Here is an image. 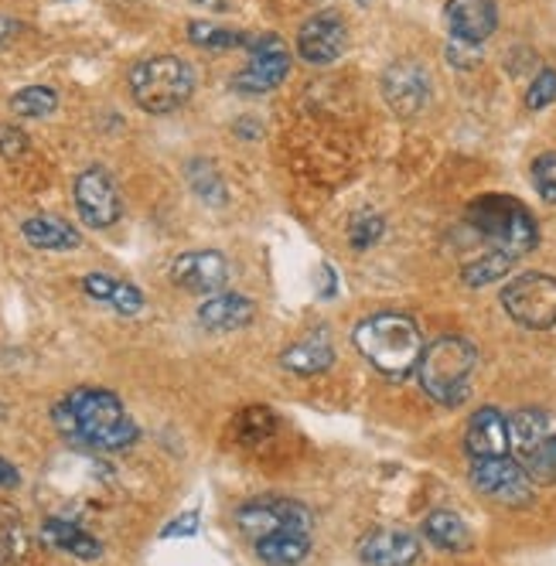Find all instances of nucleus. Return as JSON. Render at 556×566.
Masks as SVG:
<instances>
[{
	"label": "nucleus",
	"instance_id": "72a5a7b5",
	"mask_svg": "<svg viewBox=\"0 0 556 566\" xmlns=\"http://www.w3.org/2000/svg\"><path fill=\"white\" fill-rule=\"evenodd\" d=\"M556 99V69H543L536 78H533V86L526 93V106L529 109H543Z\"/></svg>",
	"mask_w": 556,
	"mask_h": 566
},
{
	"label": "nucleus",
	"instance_id": "6ab92c4d",
	"mask_svg": "<svg viewBox=\"0 0 556 566\" xmlns=\"http://www.w3.org/2000/svg\"><path fill=\"white\" fill-rule=\"evenodd\" d=\"M83 291L93 297V301H103V304H109L116 314H140L144 311V294L134 287V283H127V280H116V276H109V273H90V276H83Z\"/></svg>",
	"mask_w": 556,
	"mask_h": 566
},
{
	"label": "nucleus",
	"instance_id": "cd10ccee",
	"mask_svg": "<svg viewBox=\"0 0 556 566\" xmlns=\"http://www.w3.org/2000/svg\"><path fill=\"white\" fill-rule=\"evenodd\" d=\"M55 109H59V93L52 86H28L11 96V113L28 119H42Z\"/></svg>",
	"mask_w": 556,
	"mask_h": 566
},
{
	"label": "nucleus",
	"instance_id": "20e7f679",
	"mask_svg": "<svg viewBox=\"0 0 556 566\" xmlns=\"http://www.w3.org/2000/svg\"><path fill=\"white\" fill-rule=\"evenodd\" d=\"M468 226L479 229L492 247L505 256H523L536 247L539 229L536 219L526 206H520L508 195H482L474 198L468 212H464Z\"/></svg>",
	"mask_w": 556,
	"mask_h": 566
},
{
	"label": "nucleus",
	"instance_id": "4468645a",
	"mask_svg": "<svg viewBox=\"0 0 556 566\" xmlns=\"http://www.w3.org/2000/svg\"><path fill=\"white\" fill-rule=\"evenodd\" d=\"M444 21L454 34V42L479 49L485 38H492L499 24V11H495V0H448Z\"/></svg>",
	"mask_w": 556,
	"mask_h": 566
},
{
	"label": "nucleus",
	"instance_id": "2eb2a0df",
	"mask_svg": "<svg viewBox=\"0 0 556 566\" xmlns=\"http://www.w3.org/2000/svg\"><path fill=\"white\" fill-rule=\"evenodd\" d=\"M359 559L366 566H413L420 539L407 530H373L359 539Z\"/></svg>",
	"mask_w": 556,
	"mask_h": 566
},
{
	"label": "nucleus",
	"instance_id": "7ed1b4c3",
	"mask_svg": "<svg viewBox=\"0 0 556 566\" xmlns=\"http://www.w3.org/2000/svg\"><path fill=\"white\" fill-rule=\"evenodd\" d=\"M474 366H479V352H474V345L468 338L444 335L423 348L417 373H420V386L430 399L444 402V407H458V402L468 399Z\"/></svg>",
	"mask_w": 556,
	"mask_h": 566
},
{
	"label": "nucleus",
	"instance_id": "a878e982",
	"mask_svg": "<svg viewBox=\"0 0 556 566\" xmlns=\"http://www.w3.org/2000/svg\"><path fill=\"white\" fill-rule=\"evenodd\" d=\"M276 430V417L266 407H250L232 420V433L243 448H260L263 440H270Z\"/></svg>",
	"mask_w": 556,
	"mask_h": 566
},
{
	"label": "nucleus",
	"instance_id": "ddd939ff",
	"mask_svg": "<svg viewBox=\"0 0 556 566\" xmlns=\"http://www.w3.org/2000/svg\"><path fill=\"white\" fill-rule=\"evenodd\" d=\"M171 283L188 294H222L229 283V263L219 250H191L171 263Z\"/></svg>",
	"mask_w": 556,
	"mask_h": 566
},
{
	"label": "nucleus",
	"instance_id": "0eeeda50",
	"mask_svg": "<svg viewBox=\"0 0 556 566\" xmlns=\"http://www.w3.org/2000/svg\"><path fill=\"white\" fill-rule=\"evenodd\" d=\"M502 307L523 328L546 332L556 325V280L546 273H523L502 291Z\"/></svg>",
	"mask_w": 556,
	"mask_h": 566
},
{
	"label": "nucleus",
	"instance_id": "4be33fe9",
	"mask_svg": "<svg viewBox=\"0 0 556 566\" xmlns=\"http://www.w3.org/2000/svg\"><path fill=\"white\" fill-rule=\"evenodd\" d=\"M311 553V543L304 533H270L256 539V556L266 566H301Z\"/></svg>",
	"mask_w": 556,
	"mask_h": 566
},
{
	"label": "nucleus",
	"instance_id": "f704fd0d",
	"mask_svg": "<svg viewBox=\"0 0 556 566\" xmlns=\"http://www.w3.org/2000/svg\"><path fill=\"white\" fill-rule=\"evenodd\" d=\"M28 150V137L18 127L0 124V157H21Z\"/></svg>",
	"mask_w": 556,
	"mask_h": 566
},
{
	"label": "nucleus",
	"instance_id": "c756f323",
	"mask_svg": "<svg viewBox=\"0 0 556 566\" xmlns=\"http://www.w3.org/2000/svg\"><path fill=\"white\" fill-rule=\"evenodd\" d=\"M523 468L533 478V484H553L556 481V437L553 433L546 440H539L536 448L523 458Z\"/></svg>",
	"mask_w": 556,
	"mask_h": 566
},
{
	"label": "nucleus",
	"instance_id": "c85d7f7f",
	"mask_svg": "<svg viewBox=\"0 0 556 566\" xmlns=\"http://www.w3.org/2000/svg\"><path fill=\"white\" fill-rule=\"evenodd\" d=\"M188 185L195 188V195L209 201V206H225V185L219 178V171L209 165V160H191L188 165Z\"/></svg>",
	"mask_w": 556,
	"mask_h": 566
},
{
	"label": "nucleus",
	"instance_id": "f03ea898",
	"mask_svg": "<svg viewBox=\"0 0 556 566\" xmlns=\"http://www.w3.org/2000/svg\"><path fill=\"white\" fill-rule=\"evenodd\" d=\"M355 348L363 352L369 366L389 379H407L417 373L420 355H423V335L407 314L382 311L366 317L359 328H355Z\"/></svg>",
	"mask_w": 556,
	"mask_h": 566
},
{
	"label": "nucleus",
	"instance_id": "a211bd4d",
	"mask_svg": "<svg viewBox=\"0 0 556 566\" xmlns=\"http://www.w3.org/2000/svg\"><path fill=\"white\" fill-rule=\"evenodd\" d=\"M281 366L294 376H317L335 366V348L325 335H304L291 348H284Z\"/></svg>",
	"mask_w": 556,
	"mask_h": 566
},
{
	"label": "nucleus",
	"instance_id": "393cba45",
	"mask_svg": "<svg viewBox=\"0 0 556 566\" xmlns=\"http://www.w3.org/2000/svg\"><path fill=\"white\" fill-rule=\"evenodd\" d=\"M508 437H512V448L520 451V461L536 448L539 440L549 437V420L539 410H520L508 420Z\"/></svg>",
	"mask_w": 556,
	"mask_h": 566
},
{
	"label": "nucleus",
	"instance_id": "412c9836",
	"mask_svg": "<svg viewBox=\"0 0 556 566\" xmlns=\"http://www.w3.org/2000/svg\"><path fill=\"white\" fill-rule=\"evenodd\" d=\"M42 539H45L49 546H55V549L75 556V559H83V563L103 556V543L93 539L86 530H78V525L65 522V518H49V522L42 525Z\"/></svg>",
	"mask_w": 556,
	"mask_h": 566
},
{
	"label": "nucleus",
	"instance_id": "5701e85b",
	"mask_svg": "<svg viewBox=\"0 0 556 566\" xmlns=\"http://www.w3.org/2000/svg\"><path fill=\"white\" fill-rule=\"evenodd\" d=\"M423 536L437 546V549H448V553H464L471 546L468 536V525L461 515L454 512H430L423 518Z\"/></svg>",
	"mask_w": 556,
	"mask_h": 566
},
{
	"label": "nucleus",
	"instance_id": "f3484780",
	"mask_svg": "<svg viewBox=\"0 0 556 566\" xmlns=\"http://www.w3.org/2000/svg\"><path fill=\"white\" fill-rule=\"evenodd\" d=\"M256 317V304L243 294H212L198 307V325L206 332H235Z\"/></svg>",
	"mask_w": 556,
	"mask_h": 566
},
{
	"label": "nucleus",
	"instance_id": "b1692460",
	"mask_svg": "<svg viewBox=\"0 0 556 566\" xmlns=\"http://www.w3.org/2000/svg\"><path fill=\"white\" fill-rule=\"evenodd\" d=\"M28 556V530L18 509L0 502V566H18Z\"/></svg>",
	"mask_w": 556,
	"mask_h": 566
},
{
	"label": "nucleus",
	"instance_id": "2f4dec72",
	"mask_svg": "<svg viewBox=\"0 0 556 566\" xmlns=\"http://www.w3.org/2000/svg\"><path fill=\"white\" fill-rule=\"evenodd\" d=\"M382 229H386V222L379 216H359L348 226V247L366 253L369 247H376V242L382 239Z\"/></svg>",
	"mask_w": 556,
	"mask_h": 566
},
{
	"label": "nucleus",
	"instance_id": "4c0bfd02",
	"mask_svg": "<svg viewBox=\"0 0 556 566\" xmlns=\"http://www.w3.org/2000/svg\"><path fill=\"white\" fill-rule=\"evenodd\" d=\"M18 484H21V474H18V468H14L11 461L0 458V489H18Z\"/></svg>",
	"mask_w": 556,
	"mask_h": 566
},
{
	"label": "nucleus",
	"instance_id": "dca6fc26",
	"mask_svg": "<svg viewBox=\"0 0 556 566\" xmlns=\"http://www.w3.org/2000/svg\"><path fill=\"white\" fill-rule=\"evenodd\" d=\"M464 443H468V454L474 461H485V458H505L508 448H512V437H508V420L485 407L471 417L468 423V433H464Z\"/></svg>",
	"mask_w": 556,
	"mask_h": 566
},
{
	"label": "nucleus",
	"instance_id": "473e14b6",
	"mask_svg": "<svg viewBox=\"0 0 556 566\" xmlns=\"http://www.w3.org/2000/svg\"><path fill=\"white\" fill-rule=\"evenodd\" d=\"M533 185L546 201L556 206V154H539L533 160Z\"/></svg>",
	"mask_w": 556,
	"mask_h": 566
},
{
	"label": "nucleus",
	"instance_id": "ea45409f",
	"mask_svg": "<svg viewBox=\"0 0 556 566\" xmlns=\"http://www.w3.org/2000/svg\"><path fill=\"white\" fill-rule=\"evenodd\" d=\"M191 4H198V8H209V11H219V8H225V0H191Z\"/></svg>",
	"mask_w": 556,
	"mask_h": 566
},
{
	"label": "nucleus",
	"instance_id": "9d476101",
	"mask_svg": "<svg viewBox=\"0 0 556 566\" xmlns=\"http://www.w3.org/2000/svg\"><path fill=\"white\" fill-rule=\"evenodd\" d=\"M75 212L90 229H109L113 222H120L124 201L116 191L113 178L106 168H86L75 178Z\"/></svg>",
	"mask_w": 556,
	"mask_h": 566
},
{
	"label": "nucleus",
	"instance_id": "7c9ffc66",
	"mask_svg": "<svg viewBox=\"0 0 556 566\" xmlns=\"http://www.w3.org/2000/svg\"><path fill=\"white\" fill-rule=\"evenodd\" d=\"M188 38L195 45L202 49H243V31H229V28H219V24H209V21H191L188 24Z\"/></svg>",
	"mask_w": 556,
	"mask_h": 566
},
{
	"label": "nucleus",
	"instance_id": "39448f33",
	"mask_svg": "<svg viewBox=\"0 0 556 566\" xmlns=\"http://www.w3.org/2000/svg\"><path fill=\"white\" fill-rule=\"evenodd\" d=\"M130 93L144 113L165 116L181 109L195 93V69L178 55H154L130 69Z\"/></svg>",
	"mask_w": 556,
	"mask_h": 566
},
{
	"label": "nucleus",
	"instance_id": "f8f14e48",
	"mask_svg": "<svg viewBox=\"0 0 556 566\" xmlns=\"http://www.w3.org/2000/svg\"><path fill=\"white\" fill-rule=\"evenodd\" d=\"M382 99L396 116H417L430 103V72L420 62H392L382 72Z\"/></svg>",
	"mask_w": 556,
	"mask_h": 566
},
{
	"label": "nucleus",
	"instance_id": "9b49d317",
	"mask_svg": "<svg viewBox=\"0 0 556 566\" xmlns=\"http://www.w3.org/2000/svg\"><path fill=\"white\" fill-rule=\"evenodd\" d=\"M348 49V24L338 11H314L297 28V55L307 65H332Z\"/></svg>",
	"mask_w": 556,
	"mask_h": 566
},
{
	"label": "nucleus",
	"instance_id": "f257e3e1",
	"mask_svg": "<svg viewBox=\"0 0 556 566\" xmlns=\"http://www.w3.org/2000/svg\"><path fill=\"white\" fill-rule=\"evenodd\" d=\"M55 427L75 448L86 451H127L140 437L137 423L127 417L124 402L109 389H72L55 402Z\"/></svg>",
	"mask_w": 556,
	"mask_h": 566
},
{
	"label": "nucleus",
	"instance_id": "c9c22d12",
	"mask_svg": "<svg viewBox=\"0 0 556 566\" xmlns=\"http://www.w3.org/2000/svg\"><path fill=\"white\" fill-rule=\"evenodd\" d=\"M195 530H198V512H185L181 518L168 522V530L161 536L165 539H171V536H195Z\"/></svg>",
	"mask_w": 556,
	"mask_h": 566
},
{
	"label": "nucleus",
	"instance_id": "1a4fd4ad",
	"mask_svg": "<svg viewBox=\"0 0 556 566\" xmlns=\"http://www.w3.org/2000/svg\"><path fill=\"white\" fill-rule=\"evenodd\" d=\"M471 484L499 505H526L533 499V478L520 461H508V454L474 461Z\"/></svg>",
	"mask_w": 556,
	"mask_h": 566
},
{
	"label": "nucleus",
	"instance_id": "6e6552de",
	"mask_svg": "<svg viewBox=\"0 0 556 566\" xmlns=\"http://www.w3.org/2000/svg\"><path fill=\"white\" fill-rule=\"evenodd\" d=\"M235 525L253 536L263 539L270 533H311L314 530V515L307 505L294 499H250L235 509Z\"/></svg>",
	"mask_w": 556,
	"mask_h": 566
},
{
	"label": "nucleus",
	"instance_id": "aec40b11",
	"mask_svg": "<svg viewBox=\"0 0 556 566\" xmlns=\"http://www.w3.org/2000/svg\"><path fill=\"white\" fill-rule=\"evenodd\" d=\"M21 235L28 239V247L34 250H45V253H65L75 250L83 235H78L69 222L55 219V216H31L21 226Z\"/></svg>",
	"mask_w": 556,
	"mask_h": 566
},
{
	"label": "nucleus",
	"instance_id": "423d86ee",
	"mask_svg": "<svg viewBox=\"0 0 556 566\" xmlns=\"http://www.w3.org/2000/svg\"><path fill=\"white\" fill-rule=\"evenodd\" d=\"M243 49L250 52V62L232 75V90L240 96H266L276 86H284L291 75V49L281 34H246Z\"/></svg>",
	"mask_w": 556,
	"mask_h": 566
},
{
	"label": "nucleus",
	"instance_id": "58836bf2",
	"mask_svg": "<svg viewBox=\"0 0 556 566\" xmlns=\"http://www.w3.org/2000/svg\"><path fill=\"white\" fill-rule=\"evenodd\" d=\"M464 49H468L464 42H454V45L448 49V59L458 62V69H471V65H474V52H464Z\"/></svg>",
	"mask_w": 556,
	"mask_h": 566
},
{
	"label": "nucleus",
	"instance_id": "bb28decb",
	"mask_svg": "<svg viewBox=\"0 0 556 566\" xmlns=\"http://www.w3.org/2000/svg\"><path fill=\"white\" fill-rule=\"evenodd\" d=\"M512 263H515V256H505V253L492 250V253H485V256H479V260L464 263L461 280L468 283V287H485V283L502 280V276L512 270Z\"/></svg>",
	"mask_w": 556,
	"mask_h": 566
},
{
	"label": "nucleus",
	"instance_id": "e433bc0d",
	"mask_svg": "<svg viewBox=\"0 0 556 566\" xmlns=\"http://www.w3.org/2000/svg\"><path fill=\"white\" fill-rule=\"evenodd\" d=\"M21 31H24V24H21V21L8 18V14H0V45H8L11 38H18Z\"/></svg>",
	"mask_w": 556,
	"mask_h": 566
}]
</instances>
